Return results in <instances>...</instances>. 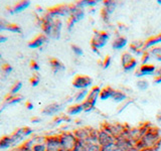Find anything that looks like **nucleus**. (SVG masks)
<instances>
[{
	"label": "nucleus",
	"mask_w": 161,
	"mask_h": 151,
	"mask_svg": "<svg viewBox=\"0 0 161 151\" xmlns=\"http://www.w3.org/2000/svg\"><path fill=\"white\" fill-rule=\"evenodd\" d=\"M140 129V137L136 142V149L141 150H154L155 147L161 143V134L159 129L153 126H147Z\"/></svg>",
	"instance_id": "1"
},
{
	"label": "nucleus",
	"mask_w": 161,
	"mask_h": 151,
	"mask_svg": "<svg viewBox=\"0 0 161 151\" xmlns=\"http://www.w3.org/2000/svg\"><path fill=\"white\" fill-rule=\"evenodd\" d=\"M42 28L43 33L48 38L58 39L62 33L63 21L60 18H57L53 21H42Z\"/></svg>",
	"instance_id": "2"
},
{
	"label": "nucleus",
	"mask_w": 161,
	"mask_h": 151,
	"mask_svg": "<svg viewBox=\"0 0 161 151\" xmlns=\"http://www.w3.org/2000/svg\"><path fill=\"white\" fill-rule=\"evenodd\" d=\"M110 39V33L107 31H96L91 40V47L95 52L103 48Z\"/></svg>",
	"instance_id": "3"
},
{
	"label": "nucleus",
	"mask_w": 161,
	"mask_h": 151,
	"mask_svg": "<svg viewBox=\"0 0 161 151\" xmlns=\"http://www.w3.org/2000/svg\"><path fill=\"white\" fill-rule=\"evenodd\" d=\"M50 17L57 19L63 16H70L72 13V4H60L58 6L52 7L47 10V12Z\"/></svg>",
	"instance_id": "4"
},
{
	"label": "nucleus",
	"mask_w": 161,
	"mask_h": 151,
	"mask_svg": "<svg viewBox=\"0 0 161 151\" xmlns=\"http://www.w3.org/2000/svg\"><path fill=\"white\" fill-rule=\"evenodd\" d=\"M58 136L60 140V145H62V149L64 151H73L75 144L78 142V139L75 136L74 132H64Z\"/></svg>",
	"instance_id": "5"
},
{
	"label": "nucleus",
	"mask_w": 161,
	"mask_h": 151,
	"mask_svg": "<svg viewBox=\"0 0 161 151\" xmlns=\"http://www.w3.org/2000/svg\"><path fill=\"white\" fill-rule=\"evenodd\" d=\"M85 17V8L80 7L77 4H72V13H70V16L69 17V21H68V29L72 30L74 27L75 23H77L80 21L82 19Z\"/></svg>",
	"instance_id": "6"
},
{
	"label": "nucleus",
	"mask_w": 161,
	"mask_h": 151,
	"mask_svg": "<svg viewBox=\"0 0 161 151\" xmlns=\"http://www.w3.org/2000/svg\"><path fill=\"white\" fill-rule=\"evenodd\" d=\"M93 80L92 78L85 75H79L75 77L73 80V87L78 90H88L90 87H92Z\"/></svg>",
	"instance_id": "7"
},
{
	"label": "nucleus",
	"mask_w": 161,
	"mask_h": 151,
	"mask_svg": "<svg viewBox=\"0 0 161 151\" xmlns=\"http://www.w3.org/2000/svg\"><path fill=\"white\" fill-rule=\"evenodd\" d=\"M115 142L117 144L120 151H128V150H132L136 148V141L124 135L120 136L119 138L116 139Z\"/></svg>",
	"instance_id": "8"
},
{
	"label": "nucleus",
	"mask_w": 161,
	"mask_h": 151,
	"mask_svg": "<svg viewBox=\"0 0 161 151\" xmlns=\"http://www.w3.org/2000/svg\"><path fill=\"white\" fill-rule=\"evenodd\" d=\"M115 141H116V139L110 133H108L105 129L101 128L100 130H98L97 143L101 146V147L113 144V143H115Z\"/></svg>",
	"instance_id": "9"
},
{
	"label": "nucleus",
	"mask_w": 161,
	"mask_h": 151,
	"mask_svg": "<svg viewBox=\"0 0 161 151\" xmlns=\"http://www.w3.org/2000/svg\"><path fill=\"white\" fill-rule=\"evenodd\" d=\"M44 143L45 146H47V151H62V145H60L58 135H53L45 137Z\"/></svg>",
	"instance_id": "10"
},
{
	"label": "nucleus",
	"mask_w": 161,
	"mask_h": 151,
	"mask_svg": "<svg viewBox=\"0 0 161 151\" xmlns=\"http://www.w3.org/2000/svg\"><path fill=\"white\" fill-rule=\"evenodd\" d=\"M103 129H105L107 131L108 133H110L111 135L113 136L115 139L119 138L120 136H122L125 128L123 125H120V124H111V123H105L103 125Z\"/></svg>",
	"instance_id": "11"
},
{
	"label": "nucleus",
	"mask_w": 161,
	"mask_h": 151,
	"mask_svg": "<svg viewBox=\"0 0 161 151\" xmlns=\"http://www.w3.org/2000/svg\"><path fill=\"white\" fill-rule=\"evenodd\" d=\"M156 67L154 64H140V67L137 69L136 70V74L135 76L136 77H139V78H143L145 76H151V75H155L156 73Z\"/></svg>",
	"instance_id": "12"
},
{
	"label": "nucleus",
	"mask_w": 161,
	"mask_h": 151,
	"mask_svg": "<svg viewBox=\"0 0 161 151\" xmlns=\"http://www.w3.org/2000/svg\"><path fill=\"white\" fill-rule=\"evenodd\" d=\"M101 89L99 86H94V87L91 88V90L89 91V95L86 101H88L89 103H91L92 105L96 106L97 104V101L100 99V94H101Z\"/></svg>",
	"instance_id": "13"
},
{
	"label": "nucleus",
	"mask_w": 161,
	"mask_h": 151,
	"mask_svg": "<svg viewBox=\"0 0 161 151\" xmlns=\"http://www.w3.org/2000/svg\"><path fill=\"white\" fill-rule=\"evenodd\" d=\"M48 40V37L45 35L44 33H40L38 34L37 36H35L33 39H31L30 42H28V48H38L40 47L47 42Z\"/></svg>",
	"instance_id": "14"
},
{
	"label": "nucleus",
	"mask_w": 161,
	"mask_h": 151,
	"mask_svg": "<svg viewBox=\"0 0 161 151\" xmlns=\"http://www.w3.org/2000/svg\"><path fill=\"white\" fill-rule=\"evenodd\" d=\"M62 109H63V105L62 104L53 103V104H49L47 106H45V107L42 110V114L47 115V116L54 115V114L58 113Z\"/></svg>",
	"instance_id": "15"
},
{
	"label": "nucleus",
	"mask_w": 161,
	"mask_h": 151,
	"mask_svg": "<svg viewBox=\"0 0 161 151\" xmlns=\"http://www.w3.org/2000/svg\"><path fill=\"white\" fill-rule=\"evenodd\" d=\"M91 132H92V129H88V128H79L77 130L74 131L75 136L77 137L78 140L80 141H85V142H88Z\"/></svg>",
	"instance_id": "16"
},
{
	"label": "nucleus",
	"mask_w": 161,
	"mask_h": 151,
	"mask_svg": "<svg viewBox=\"0 0 161 151\" xmlns=\"http://www.w3.org/2000/svg\"><path fill=\"white\" fill-rule=\"evenodd\" d=\"M29 5H30V1H18L17 3H15L13 6L7 7V11H9L12 14L18 13V12H21L26 8H28Z\"/></svg>",
	"instance_id": "17"
},
{
	"label": "nucleus",
	"mask_w": 161,
	"mask_h": 151,
	"mask_svg": "<svg viewBox=\"0 0 161 151\" xmlns=\"http://www.w3.org/2000/svg\"><path fill=\"white\" fill-rule=\"evenodd\" d=\"M127 43H128V38L124 36V35H119V36H117L113 40L112 48L115 50H121L127 45Z\"/></svg>",
	"instance_id": "18"
},
{
	"label": "nucleus",
	"mask_w": 161,
	"mask_h": 151,
	"mask_svg": "<svg viewBox=\"0 0 161 151\" xmlns=\"http://www.w3.org/2000/svg\"><path fill=\"white\" fill-rule=\"evenodd\" d=\"M49 64H50V68H52L53 72L54 74H58V73H60V72H64L65 70V67L64 64L60 62L59 59H55V58H52L49 59Z\"/></svg>",
	"instance_id": "19"
},
{
	"label": "nucleus",
	"mask_w": 161,
	"mask_h": 151,
	"mask_svg": "<svg viewBox=\"0 0 161 151\" xmlns=\"http://www.w3.org/2000/svg\"><path fill=\"white\" fill-rule=\"evenodd\" d=\"M117 5L118 3L116 1H105L104 2V9H103V12L105 13L104 14V18L106 17H109L111 14H112L116 8H117Z\"/></svg>",
	"instance_id": "20"
},
{
	"label": "nucleus",
	"mask_w": 161,
	"mask_h": 151,
	"mask_svg": "<svg viewBox=\"0 0 161 151\" xmlns=\"http://www.w3.org/2000/svg\"><path fill=\"white\" fill-rule=\"evenodd\" d=\"M160 43H161V34L149 38L147 42H144V52H147V49H149V48L157 47V45Z\"/></svg>",
	"instance_id": "21"
},
{
	"label": "nucleus",
	"mask_w": 161,
	"mask_h": 151,
	"mask_svg": "<svg viewBox=\"0 0 161 151\" xmlns=\"http://www.w3.org/2000/svg\"><path fill=\"white\" fill-rule=\"evenodd\" d=\"M23 96L22 95H10L8 94L6 97H5L4 100V103L7 104V105H15V104H18L20 103L21 101L23 100Z\"/></svg>",
	"instance_id": "22"
},
{
	"label": "nucleus",
	"mask_w": 161,
	"mask_h": 151,
	"mask_svg": "<svg viewBox=\"0 0 161 151\" xmlns=\"http://www.w3.org/2000/svg\"><path fill=\"white\" fill-rule=\"evenodd\" d=\"M115 89H113L112 87H105L101 90V94H100V100L105 101V100H109L112 99V96L114 94Z\"/></svg>",
	"instance_id": "23"
},
{
	"label": "nucleus",
	"mask_w": 161,
	"mask_h": 151,
	"mask_svg": "<svg viewBox=\"0 0 161 151\" xmlns=\"http://www.w3.org/2000/svg\"><path fill=\"white\" fill-rule=\"evenodd\" d=\"M84 112V107L83 104H74L72 106H69L67 110V115L73 116V115H78L80 113Z\"/></svg>",
	"instance_id": "24"
},
{
	"label": "nucleus",
	"mask_w": 161,
	"mask_h": 151,
	"mask_svg": "<svg viewBox=\"0 0 161 151\" xmlns=\"http://www.w3.org/2000/svg\"><path fill=\"white\" fill-rule=\"evenodd\" d=\"M127 95H126L123 91H120V90H115L114 91V94L112 96V100L116 103H122L125 102L127 100Z\"/></svg>",
	"instance_id": "25"
},
{
	"label": "nucleus",
	"mask_w": 161,
	"mask_h": 151,
	"mask_svg": "<svg viewBox=\"0 0 161 151\" xmlns=\"http://www.w3.org/2000/svg\"><path fill=\"white\" fill-rule=\"evenodd\" d=\"M89 95V90H80L77 93V95L75 96V102L77 104H82L85 102Z\"/></svg>",
	"instance_id": "26"
},
{
	"label": "nucleus",
	"mask_w": 161,
	"mask_h": 151,
	"mask_svg": "<svg viewBox=\"0 0 161 151\" xmlns=\"http://www.w3.org/2000/svg\"><path fill=\"white\" fill-rule=\"evenodd\" d=\"M10 138H11V141H12V146L15 145V144H17L18 142H20L24 137H23V135L21 133V129L18 128L14 131V132L10 135Z\"/></svg>",
	"instance_id": "27"
},
{
	"label": "nucleus",
	"mask_w": 161,
	"mask_h": 151,
	"mask_svg": "<svg viewBox=\"0 0 161 151\" xmlns=\"http://www.w3.org/2000/svg\"><path fill=\"white\" fill-rule=\"evenodd\" d=\"M12 146V141L10 135H4L0 138V149H6Z\"/></svg>",
	"instance_id": "28"
},
{
	"label": "nucleus",
	"mask_w": 161,
	"mask_h": 151,
	"mask_svg": "<svg viewBox=\"0 0 161 151\" xmlns=\"http://www.w3.org/2000/svg\"><path fill=\"white\" fill-rule=\"evenodd\" d=\"M135 58L133 57V54L130 52H125L122 54V58H121V64H122V67H126L127 64H129Z\"/></svg>",
	"instance_id": "29"
},
{
	"label": "nucleus",
	"mask_w": 161,
	"mask_h": 151,
	"mask_svg": "<svg viewBox=\"0 0 161 151\" xmlns=\"http://www.w3.org/2000/svg\"><path fill=\"white\" fill-rule=\"evenodd\" d=\"M148 53H150L151 58L155 59L158 62H161V47H154L152 48H150L148 50Z\"/></svg>",
	"instance_id": "30"
},
{
	"label": "nucleus",
	"mask_w": 161,
	"mask_h": 151,
	"mask_svg": "<svg viewBox=\"0 0 161 151\" xmlns=\"http://www.w3.org/2000/svg\"><path fill=\"white\" fill-rule=\"evenodd\" d=\"M5 30H8V31L11 32H16V33H21L22 32V28L19 24L17 23H7Z\"/></svg>",
	"instance_id": "31"
},
{
	"label": "nucleus",
	"mask_w": 161,
	"mask_h": 151,
	"mask_svg": "<svg viewBox=\"0 0 161 151\" xmlns=\"http://www.w3.org/2000/svg\"><path fill=\"white\" fill-rule=\"evenodd\" d=\"M99 3V1L97 0H94V1H90V0H84V1H79L75 4L79 5L80 7H83V8H86V7H93V6H96Z\"/></svg>",
	"instance_id": "32"
},
{
	"label": "nucleus",
	"mask_w": 161,
	"mask_h": 151,
	"mask_svg": "<svg viewBox=\"0 0 161 151\" xmlns=\"http://www.w3.org/2000/svg\"><path fill=\"white\" fill-rule=\"evenodd\" d=\"M136 87H137L140 91H145L148 89L149 83H148V81L145 79H139L137 82H136Z\"/></svg>",
	"instance_id": "33"
},
{
	"label": "nucleus",
	"mask_w": 161,
	"mask_h": 151,
	"mask_svg": "<svg viewBox=\"0 0 161 151\" xmlns=\"http://www.w3.org/2000/svg\"><path fill=\"white\" fill-rule=\"evenodd\" d=\"M87 150H88V142L78 140V142L75 144L73 151H87Z\"/></svg>",
	"instance_id": "34"
},
{
	"label": "nucleus",
	"mask_w": 161,
	"mask_h": 151,
	"mask_svg": "<svg viewBox=\"0 0 161 151\" xmlns=\"http://www.w3.org/2000/svg\"><path fill=\"white\" fill-rule=\"evenodd\" d=\"M137 67H138V59H134L129 64H127L126 67H124L123 70H125V72H132V70H134L135 69H137Z\"/></svg>",
	"instance_id": "35"
},
{
	"label": "nucleus",
	"mask_w": 161,
	"mask_h": 151,
	"mask_svg": "<svg viewBox=\"0 0 161 151\" xmlns=\"http://www.w3.org/2000/svg\"><path fill=\"white\" fill-rule=\"evenodd\" d=\"M21 88H22V83L20 82V81H17V82L11 87V89H10L9 94L10 95H17V93L21 90Z\"/></svg>",
	"instance_id": "36"
},
{
	"label": "nucleus",
	"mask_w": 161,
	"mask_h": 151,
	"mask_svg": "<svg viewBox=\"0 0 161 151\" xmlns=\"http://www.w3.org/2000/svg\"><path fill=\"white\" fill-rule=\"evenodd\" d=\"M31 151H47V146H45L44 141L42 143H34Z\"/></svg>",
	"instance_id": "37"
},
{
	"label": "nucleus",
	"mask_w": 161,
	"mask_h": 151,
	"mask_svg": "<svg viewBox=\"0 0 161 151\" xmlns=\"http://www.w3.org/2000/svg\"><path fill=\"white\" fill-rule=\"evenodd\" d=\"M72 49H73V52H74V53L77 55V57H82V55L84 54V50H83V48H80L79 45H77V44H72Z\"/></svg>",
	"instance_id": "38"
},
{
	"label": "nucleus",
	"mask_w": 161,
	"mask_h": 151,
	"mask_svg": "<svg viewBox=\"0 0 161 151\" xmlns=\"http://www.w3.org/2000/svg\"><path fill=\"white\" fill-rule=\"evenodd\" d=\"M101 151H120L117 144L113 143V144H110V145H107V146H104V147H102V149H101Z\"/></svg>",
	"instance_id": "39"
},
{
	"label": "nucleus",
	"mask_w": 161,
	"mask_h": 151,
	"mask_svg": "<svg viewBox=\"0 0 161 151\" xmlns=\"http://www.w3.org/2000/svg\"><path fill=\"white\" fill-rule=\"evenodd\" d=\"M20 129H21V133L23 135V137H28V136H30L33 133L32 128L28 127V126H25V127H22V128H20Z\"/></svg>",
	"instance_id": "40"
},
{
	"label": "nucleus",
	"mask_w": 161,
	"mask_h": 151,
	"mask_svg": "<svg viewBox=\"0 0 161 151\" xmlns=\"http://www.w3.org/2000/svg\"><path fill=\"white\" fill-rule=\"evenodd\" d=\"M29 82H30V84H31V86L32 87H36V86L39 84V82H40V78H39V76L37 75V74H34L31 78H30V80H29Z\"/></svg>",
	"instance_id": "41"
},
{
	"label": "nucleus",
	"mask_w": 161,
	"mask_h": 151,
	"mask_svg": "<svg viewBox=\"0 0 161 151\" xmlns=\"http://www.w3.org/2000/svg\"><path fill=\"white\" fill-rule=\"evenodd\" d=\"M102 147L98 143H88V150L87 151H101Z\"/></svg>",
	"instance_id": "42"
},
{
	"label": "nucleus",
	"mask_w": 161,
	"mask_h": 151,
	"mask_svg": "<svg viewBox=\"0 0 161 151\" xmlns=\"http://www.w3.org/2000/svg\"><path fill=\"white\" fill-rule=\"evenodd\" d=\"M1 70H2V72L5 73V74H10V73L12 72L13 68H12V65H11V64H7V63H4V64L1 65Z\"/></svg>",
	"instance_id": "43"
},
{
	"label": "nucleus",
	"mask_w": 161,
	"mask_h": 151,
	"mask_svg": "<svg viewBox=\"0 0 161 151\" xmlns=\"http://www.w3.org/2000/svg\"><path fill=\"white\" fill-rule=\"evenodd\" d=\"M30 64V69L33 70H39V69H40L38 63L35 59H31V60H30V64Z\"/></svg>",
	"instance_id": "44"
},
{
	"label": "nucleus",
	"mask_w": 161,
	"mask_h": 151,
	"mask_svg": "<svg viewBox=\"0 0 161 151\" xmlns=\"http://www.w3.org/2000/svg\"><path fill=\"white\" fill-rule=\"evenodd\" d=\"M111 63H112V59H111V57H106L104 62H103V68L104 69H108L110 67Z\"/></svg>",
	"instance_id": "45"
},
{
	"label": "nucleus",
	"mask_w": 161,
	"mask_h": 151,
	"mask_svg": "<svg viewBox=\"0 0 161 151\" xmlns=\"http://www.w3.org/2000/svg\"><path fill=\"white\" fill-rule=\"evenodd\" d=\"M7 23L8 22L4 18H0V31H2V30H5V27H6Z\"/></svg>",
	"instance_id": "46"
},
{
	"label": "nucleus",
	"mask_w": 161,
	"mask_h": 151,
	"mask_svg": "<svg viewBox=\"0 0 161 151\" xmlns=\"http://www.w3.org/2000/svg\"><path fill=\"white\" fill-rule=\"evenodd\" d=\"M25 107H26V109H28V110H32L33 109L32 102H30V101H26V102H25Z\"/></svg>",
	"instance_id": "47"
},
{
	"label": "nucleus",
	"mask_w": 161,
	"mask_h": 151,
	"mask_svg": "<svg viewBox=\"0 0 161 151\" xmlns=\"http://www.w3.org/2000/svg\"><path fill=\"white\" fill-rule=\"evenodd\" d=\"M7 39H8V37L6 36V35H3V34L0 33V43H3L5 42H7Z\"/></svg>",
	"instance_id": "48"
},
{
	"label": "nucleus",
	"mask_w": 161,
	"mask_h": 151,
	"mask_svg": "<svg viewBox=\"0 0 161 151\" xmlns=\"http://www.w3.org/2000/svg\"><path fill=\"white\" fill-rule=\"evenodd\" d=\"M31 122L32 123H38V122H40V118L39 117H32Z\"/></svg>",
	"instance_id": "49"
},
{
	"label": "nucleus",
	"mask_w": 161,
	"mask_h": 151,
	"mask_svg": "<svg viewBox=\"0 0 161 151\" xmlns=\"http://www.w3.org/2000/svg\"><path fill=\"white\" fill-rule=\"evenodd\" d=\"M157 120L161 123V111H160V112L158 113V115H157Z\"/></svg>",
	"instance_id": "50"
},
{
	"label": "nucleus",
	"mask_w": 161,
	"mask_h": 151,
	"mask_svg": "<svg viewBox=\"0 0 161 151\" xmlns=\"http://www.w3.org/2000/svg\"><path fill=\"white\" fill-rule=\"evenodd\" d=\"M157 3H158L159 5H161V0H158V1H157Z\"/></svg>",
	"instance_id": "51"
},
{
	"label": "nucleus",
	"mask_w": 161,
	"mask_h": 151,
	"mask_svg": "<svg viewBox=\"0 0 161 151\" xmlns=\"http://www.w3.org/2000/svg\"><path fill=\"white\" fill-rule=\"evenodd\" d=\"M128 151H138V150L135 148V149H132V150H128Z\"/></svg>",
	"instance_id": "52"
},
{
	"label": "nucleus",
	"mask_w": 161,
	"mask_h": 151,
	"mask_svg": "<svg viewBox=\"0 0 161 151\" xmlns=\"http://www.w3.org/2000/svg\"><path fill=\"white\" fill-rule=\"evenodd\" d=\"M1 113H2V109H0V116H1Z\"/></svg>",
	"instance_id": "53"
},
{
	"label": "nucleus",
	"mask_w": 161,
	"mask_h": 151,
	"mask_svg": "<svg viewBox=\"0 0 161 151\" xmlns=\"http://www.w3.org/2000/svg\"><path fill=\"white\" fill-rule=\"evenodd\" d=\"M1 58H2V55H1V53H0V59H1Z\"/></svg>",
	"instance_id": "54"
},
{
	"label": "nucleus",
	"mask_w": 161,
	"mask_h": 151,
	"mask_svg": "<svg viewBox=\"0 0 161 151\" xmlns=\"http://www.w3.org/2000/svg\"><path fill=\"white\" fill-rule=\"evenodd\" d=\"M15 151H17V150H15Z\"/></svg>",
	"instance_id": "55"
}]
</instances>
